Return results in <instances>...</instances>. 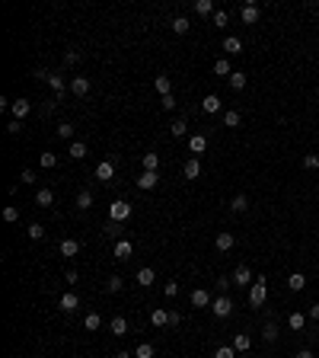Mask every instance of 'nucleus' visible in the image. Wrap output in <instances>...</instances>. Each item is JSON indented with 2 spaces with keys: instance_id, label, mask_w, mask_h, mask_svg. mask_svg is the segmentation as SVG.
<instances>
[{
  "instance_id": "obj_1",
  "label": "nucleus",
  "mask_w": 319,
  "mask_h": 358,
  "mask_svg": "<svg viewBox=\"0 0 319 358\" xmlns=\"http://www.w3.org/2000/svg\"><path fill=\"white\" fill-rule=\"evenodd\" d=\"M131 211H134V208H131L128 202H122V198H118V202H112V205H109V221L125 224V221L131 218Z\"/></svg>"
},
{
  "instance_id": "obj_2",
  "label": "nucleus",
  "mask_w": 319,
  "mask_h": 358,
  "mask_svg": "<svg viewBox=\"0 0 319 358\" xmlns=\"http://www.w3.org/2000/svg\"><path fill=\"white\" fill-rule=\"evenodd\" d=\"M265 297H268V285H265V278L258 275L255 285L249 288V304H252V307H262V304H265Z\"/></svg>"
},
{
  "instance_id": "obj_3",
  "label": "nucleus",
  "mask_w": 319,
  "mask_h": 358,
  "mask_svg": "<svg viewBox=\"0 0 319 358\" xmlns=\"http://www.w3.org/2000/svg\"><path fill=\"white\" fill-rule=\"evenodd\" d=\"M35 77L48 80V86L54 90V99H64V93H67V84H64V77H61V74H45V70H38Z\"/></svg>"
},
{
  "instance_id": "obj_4",
  "label": "nucleus",
  "mask_w": 319,
  "mask_h": 358,
  "mask_svg": "<svg viewBox=\"0 0 319 358\" xmlns=\"http://www.w3.org/2000/svg\"><path fill=\"white\" fill-rule=\"evenodd\" d=\"M211 310H214V317H230V313H233V301H230L227 294H221V297H214L211 301Z\"/></svg>"
},
{
  "instance_id": "obj_5",
  "label": "nucleus",
  "mask_w": 319,
  "mask_h": 358,
  "mask_svg": "<svg viewBox=\"0 0 319 358\" xmlns=\"http://www.w3.org/2000/svg\"><path fill=\"white\" fill-rule=\"evenodd\" d=\"M233 285H246V288H249V285H255V278H252V269H249V266H236V269H233Z\"/></svg>"
},
{
  "instance_id": "obj_6",
  "label": "nucleus",
  "mask_w": 319,
  "mask_h": 358,
  "mask_svg": "<svg viewBox=\"0 0 319 358\" xmlns=\"http://www.w3.org/2000/svg\"><path fill=\"white\" fill-rule=\"evenodd\" d=\"M157 183H160V173H150V170H144V173L137 176V189H144V192L157 189Z\"/></svg>"
},
{
  "instance_id": "obj_7",
  "label": "nucleus",
  "mask_w": 319,
  "mask_h": 358,
  "mask_svg": "<svg viewBox=\"0 0 319 358\" xmlns=\"http://www.w3.org/2000/svg\"><path fill=\"white\" fill-rule=\"evenodd\" d=\"M258 16H262V10H258L255 3H246V7L239 10V19H243L246 26H255V23H258Z\"/></svg>"
},
{
  "instance_id": "obj_8",
  "label": "nucleus",
  "mask_w": 319,
  "mask_h": 358,
  "mask_svg": "<svg viewBox=\"0 0 319 358\" xmlns=\"http://www.w3.org/2000/svg\"><path fill=\"white\" fill-rule=\"evenodd\" d=\"M58 307H61L64 313H74L77 307H80V297H77L74 291H67V294H61V297H58Z\"/></svg>"
},
{
  "instance_id": "obj_9",
  "label": "nucleus",
  "mask_w": 319,
  "mask_h": 358,
  "mask_svg": "<svg viewBox=\"0 0 319 358\" xmlns=\"http://www.w3.org/2000/svg\"><path fill=\"white\" fill-rule=\"evenodd\" d=\"M90 77H70V93H74V96H86V93H90Z\"/></svg>"
},
{
  "instance_id": "obj_10",
  "label": "nucleus",
  "mask_w": 319,
  "mask_h": 358,
  "mask_svg": "<svg viewBox=\"0 0 319 358\" xmlns=\"http://www.w3.org/2000/svg\"><path fill=\"white\" fill-rule=\"evenodd\" d=\"M233 243H236V237L230 234V230H221V234H217V240H214V246H217L221 253H230V250H233Z\"/></svg>"
},
{
  "instance_id": "obj_11",
  "label": "nucleus",
  "mask_w": 319,
  "mask_h": 358,
  "mask_svg": "<svg viewBox=\"0 0 319 358\" xmlns=\"http://www.w3.org/2000/svg\"><path fill=\"white\" fill-rule=\"evenodd\" d=\"M134 278H137V285H141V288H150V285L157 282V272H153L150 266H144V269H137Z\"/></svg>"
},
{
  "instance_id": "obj_12",
  "label": "nucleus",
  "mask_w": 319,
  "mask_h": 358,
  "mask_svg": "<svg viewBox=\"0 0 319 358\" xmlns=\"http://www.w3.org/2000/svg\"><path fill=\"white\" fill-rule=\"evenodd\" d=\"M189 151L195 153V157H201V153L207 151V137H205V135H191V137H189Z\"/></svg>"
},
{
  "instance_id": "obj_13",
  "label": "nucleus",
  "mask_w": 319,
  "mask_h": 358,
  "mask_svg": "<svg viewBox=\"0 0 319 358\" xmlns=\"http://www.w3.org/2000/svg\"><path fill=\"white\" fill-rule=\"evenodd\" d=\"M221 106H223V102H221V96H217V93H207V96L205 99H201V109H205V112H221Z\"/></svg>"
},
{
  "instance_id": "obj_14",
  "label": "nucleus",
  "mask_w": 319,
  "mask_h": 358,
  "mask_svg": "<svg viewBox=\"0 0 319 358\" xmlns=\"http://www.w3.org/2000/svg\"><path fill=\"white\" fill-rule=\"evenodd\" d=\"M10 112H13V119H19V122H23L26 115L32 112V102H29V99H16V102H13V109H10Z\"/></svg>"
},
{
  "instance_id": "obj_15",
  "label": "nucleus",
  "mask_w": 319,
  "mask_h": 358,
  "mask_svg": "<svg viewBox=\"0 0 319 358\" xmlns=\"http://www.w3.org/2000/svg\"><path fill=\"white\" fill-rule=\"evenodd\" d=\"M131 253H134V246H131V240H115V259H131Z\"/></svg>"
},
{
  "instance_id": "obj_16",
  "label": "nucleus",
  "mask_w": 319,
  "mask_h": 358,
  "mask_svg": "<svg viewBox=\"0 0 319 358\" xmlns=\"http://www.w3.org/2000/svg\"><path fill=\"white\" fill-rule=\"evenodd\" d=\"M182 176H185V179H198V176H201V160H198V157L185 160V167H182Z\"/></svg>"
},
{
  "instance_id": "obj_17",
  "label": "nucleus",
  "mask_w": 319,
  "mask_h": 358,
  "mask_svg": "<svg viewBox=\"0 0 319 358\" xmlns=\"http://www.w3.org/2000/svg\"><path fill=\"white\" fill-rule=\"evenodd\" d=\"M112 176H115V167L109 160H102L96 167V179H99V183H112Z\"/></svg>"
},
{
  "instance_id": "obj_18",
  "label": "nucleus",
  "mask_w": 319,
  "mask_h": 358,
  "mask_svg": "<svg viewBox=\"0 0 319 358\" xmlns=\"http://www.w3.org/2000/svg\"><path fill=\"white\" fill-rule=\"evenodd\" d=\"M153 86H157V93H160V96H173V80H169L166 74H160L157 80H153Z\"/></svg>"
},
{
  "instance_id": "obj_19",
  "label": "nucleus",
  "mask_w": 319,
  "mask_h": 358,
  "mask_svg": "<svg viewBox=\"0 0 319 358\" xmlns=\"http://www.w3.org/2000/svg\"><path fill=\"white\" fill-rule=\"evenodd\" d=\"M74 205L80 208V211L93 208V192H90V189H80V192H77V198H74Z\"/></svg>"
},
{
  "instance_id": "obj_20",
  "label": "nucleus",
  "mask_w": 319,
  "mask_h": 358,
  "mask_svg": "<svg viewBox=\"0 0 319 358\" xmlns=\"http://www.w3.org/2000/svg\"><path fill=\"white\" fill-rule=\"evenodd\" d=\"M287 288L290 291H303L306 288V275L303 272H290L287 275Z\"/></svg>"
},
{
  "instance_id": "obj_21",
  "label": "nucleus",
  "mask_w": 319,
  "mask_h": 358,
  "mask_svg": "<svg viewBox=\"0 0 319 358\" xmlns=\"http://www.w3.org/2000/svg\"><path fill=\"white\" fill-rule=\"evenodd\" d=\"M191 304L195 307H211V294H207L205 288H195L191 291Z\"/></svg>"
},
{
  "instance_id": "obj_22",
  "label": "nucleus",
  "mask_w": 319,
  "mask_h": 358,
  "mask_svg": "<svg viewBox=\"0 0 319 358\" xmlns=\"http://www.w3.org/2000/svg\"><path fill=\"white\" fill-rule=\"evenodd\" d=\"M109 329H112V336H125L128 333V320H125V317H112V320H109Z\"/></svg>"
},
{
  "instance_id": "obj_23",
  "label": "nucleus",
  "mask_w": 319,
  "mask_h": 358,
  "mask_svg": "<svg viewBox=\"0 0 319 358\" xmlns=\"http://www.w3.org/2000/svg\"><path fill=\"white\" fill-rule=\"evenodd\" d=\"M223 51H227V54H239V51H243V42H239L236 35H227V38H223Z\"/></svg>"
},
{
  "instance_id": "obj_24",
  "label": "nucleus",
  "mask_w": 319,
  "mask_h": 358,
  "mask_svg": "<svg viewBox=\"0 0 319 358\" xmlns=\"http://www.w3.org/2000/svg\"><path fill=\"white\" fill-rule=\"evenodd\" d=\"M35 205H42V208L54 205V192H51V189H38V192H35Z\"/></svg>"
},
{
  "instance_id": "obj_25",
  "label": "nucleus",
  "mask_w": 319,
  "mask_h": 358,
  "mask_svg": "<svg viewBox=\"0 0 319 358\" xmlns=\"http://www.w3.org/2000/svg\"><path fill=\"white\" fill-rule=\"evenodd\" d=\"M233 349H236V352H249V349H252V339H249L246 333H236V336H233Z\"/></svg>"
},
{
  "instance_id": "obj_26",
  "label": "nucleus",
  "mask_w": 319,
  "mask_h": 358,
  "mask_svg": "<svg viewBox=\"0 0 319 358\" xmlns=\"http://www.w3.org/2000/svg\"><path fill=\"white\" fill-rule=\"evenodd\" d=\"M239 122H243V115L236 112V109H227V112H223V125H227V128H239Z\"/></svg>"
},
{
  "instance_id": "obj_27",
  "label": "nucleus",
  "mask_w": 319,
  "mask_h": 358,
  "mask_svg": "<svg viewBox=\"0 0 319 358\" xmlns=\"http://www.w3.org/2000/svg\"><path fill=\"white\" fill-rule=\"evenodd\" d=\"M230 208H233L236 214H243V211H249V198L239 192V195H233V202H230Z\"/></svg>"
},
{
  "instance_id": "obj_28",
  "label": "nucleus",
  "mask_w": 319,
  "mask_h": 358,
  "mask_svg": "<svg viewBox=\"0 0 319 358\" xmlns=\"http://www.w3.org/2000/svg\"><path fill=\"white\" fill-rule=\"evenodd\" d=\"M195 13H198V16H214L217 10H214L211 0H195Z\"/></svg>"
},
{
  "instance_id": "obj_29",
  "label": "nucleus",
  "mask_w": 319,
  "mask_h": 358,
  "mask_svg": "<svg viewBox=\"0 0 319 358\" xmlns=\"http://www.w3.org/2000/svg\"><path fill=\"white\" fill-rule=\"evenodd\" d=\"M189 29H191V23L185 19V16H175V19H173V32H175V35H185Z\"/></svg>"
},
{
  "instance_id": "obj_30",
  "label": "nucleus",
  "mask_w": 319,
  "mask_h": 358,
  "mask_svg": "<svg viewBox=\"0 0 319 358\" xmlns=\"http://www.w3.org/2000/svg\"><path fill=\"white\" fill-rule=\"evenodd\" d=\"M38 167H42V170H54V167H58V157H54L51 151H45L42 157H38Z\"/></svg>"
},
{
  "instance_id": "obj_31",
  "label": "nucleus",
  "mask_w": 319,
  "mask_h": 358,
  "mask_svg": "<svg viewBox=\"0 0 319 358\" xmlns=\"http://www.w3.org/2000/svg\"><path fill=\"white\" fill-rule=\"evenodd\" d=\"M287 326H290V329H303V326H306V317H303L300 310H294V313L287 317Z\"/></svg>"
},
{
  "instance_id": "obj_32",
  "label": "nucleus",
  "mask_w": 319,
  "mask_h": 358,
  "mask_svg": "<svg viewBox=\"0 0 319 358\" xmlns=\"http://www.w3.org/2000/svg\"><path fill=\"white\" fill-rule=\"evenodd\" d=\"M214 74H217V77H230V74H233V68H230V61H227V58L214 61Z\"/></svg>"
},
{
  "instance_id": "obj_33",
  "label": "nucleus",
  "mask_w": 319,
  "mask_h": 358,
  "mask_svg": "<svg viewBox=\"0 0 319 358\" xmlns=\"http://www.w3.org/2000/svg\"><path fill=\"white\" fill-rule=\"evenodd\" d=\"M61 253H64V256H77V253H80V243L67 237V240H61Z\"/></svg>"
},
{
  "instance_id": "obj_34",
  "label": "nucleus",
  "mask_w": 319,
  "mask_h": 358,
  "mask_svg": "<svg viewBox=\"0 0 319 358\" xmlns=\"http://www.w3.org/2000/svg\"><path fill=\"white\" fill-rule=\"evenodd\" d=\"M70 157H74V160H83V157H86V144H83V141H70Z\"/></svg>"
},
{
  "instance_id": "obj_35",
  "label": "nucleus",
  "mask_w": 319,
  "mask_h": 358,
  "mask_svg": "<svg viewBox=\"0 0 319 358\" xmlns=\"http://www.w3.org/2000/svg\"><path fill=\"white\" fill-rule=\"evenodd\" d=\"M230 86H233V90H246V74L243 70H233V74H230Z\"/></svg>"
},
{
  "instance_id": "obj_36",
  "label": "nucleus",
  "mask_w": 319,
  "mask_h": 358,
  "mask_svg": "<svg viewBox=\"0 0 319 358\" xmlns=\"http://www.w3.org/2000/svg\"><path fill=\"white\" fill-rule=\"evenodd\" d=\"M74 125H70V122H61V125H58V137H61V141H70V137H74Z\"/></svg>"
},
{
  "instance_id": "obj_37",
  "label": "nucleus",
  "mask_w": 319,
  "mask_h": 358,
  "mask_svg": "<svg viewBox=\"0 0 319 358\" xmlns=\"http://www.w3.org/2000/svg\"><path fill=\"white\" fill-rule=\"evenodd\" d=\"M150 320H153V326H166V323H169V310H153Z\"/></svg>"
},
{
  "instance_id": "obj_38",
  "label": "nucleus",
  "mask_w": 319,
  "mask_h": 358,
  "mask_svg": "<svg viewBox=\"0 0 319 358\" xmlns=\"http://www.w3.org/2000/svg\"><path fill=\"white\" fill-rule=\"evenodd\" d=\"M134 358H153V345L150 342H141L134 349Z\"/></svg>"
},
{
  "instance_id": "obj_39",
  "label": "nucleus",
  "mask_w": 319,
  "mask_h": 358,
  "mask_svg": "<svg viewBox=\"0 0 319 358\" xmlns=\"http://www.w3.org/2000/svg\"><path fill=\"white\" fill-rule=\"evenodd\" d=\"M83 326H86V329H99V326H102V317H99V313H86Z\"/></svg>"
},
{
  "instance_id": "obj_40",
  "label": "nucleus",
  "mask_w": 319,
  "mask_h": 358,
  "mask_svg": "<svg viewBox=\"0 0 319 358\" xmlns=\"http://www.w3.org/2000/svg\"><path fill=\"white\" fill-rule=\"evenodd\" d=\"M157 167H160V157H157V153H144V170L157 173Z\"/></svg>"
},
{
  "instance_id": "obj_41",
  "label": "nucleus",
  "mask_w": 319,
  "mask_h": 358,
  "mask_svg": "<svg viewBox=\"0 0 319 358\" xmlns=\"http://www.w3.org/2000/svg\"><path fill=\"white\" fill-rule=\"evenodd\" d=\"M3 221H10V224L19 221V208H16V205H7V208H3Z\"/></svg>"
},
{
  "instance_id": "obj_42",
  "label": "nucleus",
  "mask_w": 319,
  "mask_h": 358,
  "mask_svg": "<svg viewBox=\"0 0 319 358\" xmlns=\"http://www.w3.org/2000/svg\"><path fill=\"white\" fill-rule=\"evenodd\" d=\"M122 278H118V275H112V278H109V282H106V291H112V294H118V291H122Z\"/></svg>"
},
{
  "instance_id": "obj_43",
  "label": "nucleus",
  "mask_w": 319,
  "mask_h": 358,
  "mask_svg": "<svg viewBox=\"0 0 319 358\" xmlns=\"http://www.w3.org/2000/svg\"><path fill=\"white\" fill-rule=\"evenodd\" d=\"M185 131H189V122H185V119H175V122H173V135H175V137H182Z\"/></svg>"
},
{
  "instance_id": "obj_44",
  "label": "nucleus",
  "mask_w": 319,
  "mask_h": 358,
  "mask_svg": "<svg viewBox=\"0 0 319 358\" xmlns=\"http://www.w3.org/2000/svg\"><path fill=\"white\" fill-rule=\"evenodd\" d=\"M262 339H265V342H274V339H278V326H274V323H265V333H262Z\"/></svg>"
},
{
  "instance_id": "obj_45",
  "label": "nucleus",
  "mask_w": 319,
  "mask_h": 358,
  "mask_svg": "<svg viewBox=\"0 0 319 358\" xmlns=\"http://www.w3.org/2000/svg\"><path fill=\"white\" fill-rule=\"evenodd\" d=\"M214 358H236V349L233 345H221V349L214 352Z\"/></svg>"
},
{
  "instance_id": "obj_46",
  "label": "nucleus",
  "mask_w": 319,
  "mask_h": 358,
  "mask_svg": "<svg viewBox=\"0 0 319 358\" xmlns=\"http://www.w3.org/2000/svg\"><path fill=\"white\" fill-rule=\"evenodd\" d=\"M29 237L32 240H45V227L42 224H29Z\"/></svg>"
},
{
  "instance_id": "obj_47",
  "label": "nucleus",
  "mask_w": 319,
  "mask_h": 358,
  "mask_svg": "<svg viewBox=\"0 0 319 358\" xmlns=\"http://www.w3.org/2000/svg\"><path fill=\"white\" fill-rule=\"evenodd\" d=\"M227 23H230V16L223 13V10H217V13H214V26H221V29H223Z\"/></svg>"
},
{
  "instance_id": "obj_48",
  "label": "nucleus",
  "mask_w": 319,
  "mask_h": 358,
  "mask_svg": "<svg viewBox=\"0 0 319 358\" xmlns=\"http://www.w3.org/2000/svg\"><path fill=\"white\" fill-rule=\"evenodd\" d=\"M106 234L109 237H118V234H122V224H118V221H109L106 224Z\"/></svg>"
},
{
  "instance_id": "obj_49",
  "label": "nucleus",
  "mask_w": 319,
  "mask_h": 358,
  "mask_svg": "<svg viewBox=\"0 0 319 358\" xmlns=\"http://www.w3.org/2000/svg\"><path fill=\"white\" fill-rule=\"evenodd\" d=\"M303 167L306 170H316L319 167V157H316V153H306V157H303Z\"/></svg>"
},
{
  "instance_id": "obj_50",
  "label": "nucleus",
  "mask_w": 319,
  "mask_h": 358,
  "mask_svg": "<svg viewBox=\"0 0 319 358\" xmlns=\"http://www.w3.org/2000/svg\"><path fill=\"white\" fill-rule=\"evenodd\" d=\"M19 183L32 186V183H35V173H32V170H23V173H19Z\"/></svg>"
},
{
  "instance_id": "obj_51",
  "label": "nucleus",
  "mask_w": 319,
  "mask_h": 358,
  "mask_svg": "<svg viewBox=\"0 0 319 358\" xmlns=\"http://www.w3.org/2000/svg\"><path fill=\"white\" fill-rule=\"evenodd\" d=\"M80 61V51H74V48H70L67 54H64V64H77Z\"/></svg>"
},
{
  "instance_id": "obj_52",
  "label": "nucleus",
  "mask_w": 319,
  "mask_h": 358,
  "mask_svg": "<svg viewBox=\"0 0 319 358\" xmlns=\"http://www.w3.org/2000/svg\"><path fill=\"white\" fill-rule=\"evenodd\" d=\"M7 131H10V135H19V131H23V122H19V119H13V122L7 125Z\"/></svg>"
},
{
  "instance_id": "obj_53",
  "label": "nucleus",
  "mask_w": 319,
  "mask_h": 358,
  "mask_svg": "<svg viewBox=\"0 0 319 358\" xmlns=\"http://www.w3.org/2000/svg\"><path fill=\"white\" fill-rule=\"evenodd\" d=\"M163 291H166V297H175V294H179V282H169Z\"/></svg>"
},
{
  "instance_id": "obj_54",
  "label": "nucleus",
  "mask_w": 319,
  "mask_h": 358,
  "mask_svg": "<svg viewBox=\"0 0 319 358\" xmlns=\"http://www.w3.org/2000/svg\"><path fill=\"white\" fill-rule=\"evenodd\" d=\"M160 106L166 109V112H173V106H175V99H173V96H163V99H160Z\"/></svg>"
},
{
  "instance_id": "obj_55",
  "label": "nucleus",
  "mask_w": 319,
  "mask_h": 358,
  "mask_svg": "<svg viewBox=\"0 0 319 358\" xmlns=\"http://www.w3.org/2000/svg\"><path fill=\"white\" fill-rule=\"evenodd\" d=\"M179 323H182V313L173 310V313H169V326H179Z\"/></svg>"
},
{
  "instance_id": "obj_56",
  "label": "nucleus",
  "mask_w": 319,
  "mask_h": 358,
  "mask_svg": "<svg viewBox=\"0 0 319 358\" xmlns=\"http://www.w3.org/2000/svg\"><path fill=\"white\" fill-rule=\"evenodd\" d=\"M294 358H313V352H310V349H300V352H297Z\"/></svg>"
},
{
  "instance_id": "obj_57",
  "label": "nucleus",
  "mask_w": 319,
  "mask_h": 358,
  "mask_svg": "<svg viewBox=\"0 0 319 358\" xmlns=\"http://www.w3.org/2000/svg\"><path fill=\"white\" fill-rule=\"evenodd\" d=\"M310 317H313V320H319V304H313V307H310Z\"/></svg>"
},
{
  "instance_id": "obj_58",
  "label": "nucleus",
  "mask_w": 319,
  "mask_h": 358,
  "mask_svg": "<svg viewBox=\"0 0 319 358\" xmlns=\"http://www.w3.org/2000/svg\"><path fill=\"white\" fill-rule=\"evenodd\" d=\"M115 358H131V352H125V349H122V352H118V355H115Z\"/></svg>"
},
{
  "instance_id": "obj_59",
  "label": "nucleus",
  "mask_w": 319,
  "mask_h": 358,
  "mask_svg": "<svg viewBox=\"0 0 319 358\" xmlns=\"http://www.w3.org/2000/svg\"><path fill=\"white\" fill-rule=\"evenodd\" d=\"M316 10H319V3H316Z\"/></svg>"
}]
</instances>
